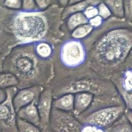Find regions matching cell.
<instances>
[{
    "mask_svg": "<svg viewBox=\"0 0 132 132\" xmlns=\"http://www.w3.org/2000/svg\"><path fill=\"white\" fill-rule=\"evenodd\" d=\"M63 9L57 0L46 9L35 11L0 6L1 60L20 44L46 41L59 45L69 34L62 19Z\"/></svg>",
    "mask_w": 132,
    "mask_h": 132,
    "instance_id": "cell-1",
    "label": "cell"
},
{
    "mask_svg": "<svg viewBox=\"0 0 132 132\" xmlns=\"http://www.w3.org/2000/svg\"><path fill=\"white\" fill-rule=\"evenodd\" d=\"M86 63L102 77L110 79L122 69L132 51V23L112 16L82 40Z\"/></svg>",
    "mask_w": 132,
    "mask_h": 132,
    "instance_id": "cell-2",
    "label": "cell"
},
{
    "mask_svg": "<svg viewBox=\"0 0 132 132\" xmlns=\"http://www.w3.org/2000/svg\"><path fill=\"white\" fill-rule=\"evenodd\" d=\"M53 60L41 58L36 53L34 42L13 47L1 60V72L10 73L18 78V89L48 85L54 76Z\"/></svg>",
    "mask_w": 132,
    "mask_h": 132,
    "instance_id": "cell-3",
    "label": "cell"
},
{
    "mask_svg": "<svg viewBox=\"0 0 132 132\" xmlns=\"http://www.w3.org/2000/svg\"><path fill=\"white\" fill-rule=\"evenodd\" d=\"M54 76L48 86L54 98L67 94L88 92L95 96H116L119 94L113 82L105 78L87 63L76 69L62 67L54 60Z\"/></svg>",
    "mask_w": 132,
    "mask_h": 132,
    "instance_id": "cell-4",
    "label": "cell"
},
{
    "mask_svg": "<svg viewBox=\"0 0 132 132\" xmlns=\"http://www.w3.org/2000/svg\"><path fill=\"white\" fill-rule=\"evenodd\" d=\"M126 107L120 94L94 97L89 108L76 117L82 124H90L108 130L123 115Z\"/></svg>",
    "mask_w": 132,
    "mask_h": 132,
    "instance_id": "cell-5",
    "label": "cell"
},
{
    "mask_svg": "<svg viewBox=\"0 0 132 132\" xmlns=\"http://www.w3.org/2000/svg\"><path fill=\"white\" fill-rule=\"evenodd\" d=\"M54 60L62 67L76 69L86 63L87 53L82 40L71 38L68 35L55 47Z\"/></svg>",
    "mask_w": 132,
    "mask_h": 132,
    "instance_id": "cell-6",
    "label": "cell"
},
{
    "mask_svg": "<svg viewBox=\"0 0 132 132\" xmlns=\"http://www.w3.org/2000/svg\"><path fill=\"white\" fill-rule=\"evenodd\" d=\"M5 90L7 98L0 104V132H19L17 112L13 103V99L19 89L11 87Z\"/></svg>",
    "mask_w": 132,
    "mask_h": 132,
    "instance_id": "cell-7",
    "label": "cell"
},
{
    "mask_svg": "<svg viewBox=\"0 0 132 132\" xmlns=\"http://www.w3.org/2000/svg\"><path fill=\"white\" fill-rule=\"evenodd\" d=\"M82 125L72 112L52 108L49 127L53 132H81Z\"/></svg>",
    "mask_w": 132,
    "mask_h": 132,
    "instance_id": "cell-8",
    "label": "cell"
},
{
    "mask_svg": "<svg viewBox=\"0 0 132 132\" xmlns=\"http://www.w3.org/2000/svg\"><path fill=\"white\" fill-rule=\"evenodd\" d=\"M53 100L52 89L50 86H47L41 92L37 104L40 117V123L38 127L41 130L49 127Z\"/></svg>",
    "mask_w": 132,
    "mask_h": 132,
    "instance_id": "cell-9",
    "label": "cell"
},
{
    "mask_svg": "<svg viewBox=\"0 0 132 132\" xmlns=\"http://www.w3.org/2000/svg\"><path fill=\"white\" fill-rule=\"evenodd\" d=\"M110 80L119 92L132 91V51L122 69Z\"/></svg>",
    "mask_w": 132,
    "mask_h": 132,
    "instance_id": "cell-10",
    "label": "cell"
},
{
    "mask_svg": "<svg viewBox=\"0 0 132 132\" xmlns=\"http://www.w3.org/2000/svg\"><path fill=\"white\" fill-rule=\"evenodd\" d=\"M44 89L41 86H34L18 90L13 99L16 112L21 108L33 102L38 104L40 94Z\"/></svg>",
    "mask_w": 132,
    "mask_h": 132,
    "instance_id": "cell-11",
    "label": "cell"
},
{
    "mask_svg": "<svg viewBox=\"0 0 132 132\" xmlns=\"http://www.w3.org/2000/svg\"><path fill=\"white\" fill-rule=\"evenodd\" d=\"M94 95L88 92H79L74 94L73 114L77 117L86 111L90 106Z\"/></svg>",
    "mask_w": 132,
    "mask_h": 132,
    "instance_id": "cell-12",
    "label": "cell"
},
{
    "mask_svg": "<svg viewBox=\"0 0 132 132\" xmlns=\"http://www.w3.org/2000/svg\"><path fill=\"white\" fill-rule=\"evenodd\" d=\"M18 118L38 126L40 123V117L37 104L33 102L21 108L17 112Z\"/></svg>",
    "mask_w": 132,
    "mask_h": 132,
    "instance_id": "cell-13",
    "label": "cell"
},
{
    "mask_svg": "<svg viewBox=\"0 0 132 132\" xmlns=\"http://www.w3.org/2000/svg\"><path fill=\"white\" fill-rule=\"evenodd\" d=\"M55 47L56 46L46 41L34 42V48L36 54L44 60H53L55 54Z\"/></svg>",
    "mask_w": 132,
    "mask_h": 132,
    "instance_id": "cell-14",
    "label": "cell"
},
{
    "mask_svg": "<svg viewBox=\"0 0 132 132\" xmlns=\"http://www.w3.org/2000/svg\"><path fill=\"white\" fill-rule=\"evenodd\" d=\"M102 1L93 0H79L77 3L67 6L64 8L62 12V19L64 21L71 15L78 13L83 12L84 11L91 5H98Z\"/></svg>",
    "mask_w": 132,
    "mask_h": 132,
    "instance_id": "cell-15",
    "label": "cell"
},
{
    "mask_svg": "<svg viewBox=\"0 0 132 132\" xmlns=\"http://www.w3.org/2000/svg\"><path fill=\"white\" fill-rule=\"evenodd\" d=\"M74 94H64L58 98H54L53 108L65 112H73L74 110Z\"/></svg>",
    "mask_w": 132,
    "mask_h": 132,
    "instance_id": "cell-16",
    "label": "cell"
},
{
    "mask_svg": "<svg viewBox=\"0 0 132 132\" xmlns=\"http://www.w3.org/2000/svg\"><path fill=\"white\" fill-rule=\"evenodd\" d=\"M64 22L66 30L70 34L78 27L89 23V20L83 12H78L71 15Z\"/></svg>",
    "mask_w": 132,
    "mask_h": 132,
    "instance_id": "cell-17",
    "label": "cell"
},
{
    "mask_svg": "<svg viewBox=\"0 0 132 132\" xmlns=\"http://www.w3.org/2000/svg\"><path fill=\"white\" fill-rule=\"evenodd\" d=\"M19 82L16 76L12 73L7 72L0 73V88L5 89L11 87L19 86Z\"/></svg>",
    "mask_w": 132,
    "mask_h": 132,
    "instance_id": "cell-18",
    "label": "cell"
},
{
    "mask_svg": "<svg viewBox=\"0 0 132 132\" xmlns=\"http://www.w3.org/2000/svg\"><path fill=\"white\" fill-rule=\"evenodd\" d=\"M104 3L110 9L112 16L118 18H124V2L121 0L104 1Z\"/></svg>",
    "mask_w": 132,
    "mask_h": 132,
    "instance_id": "cell-19",
    "label": "cell"
},
{
    "mask_svg": "<svg viewBox=\"0 0 132 132\" xmlns=\"http://www.w3.org/2000/svg\"><path fill=\"white\" fill-rule=\"evenodd\" d=\"M108 132H132V126L125 115L108 129Z\"/></svg>",
    "mask_w": 132,
    "mask_h": 132,
    "instance_id": "cell-20",
    "label": "cell"
},
{
    "mask_svg": "<svg viewBox=\"0 0 132 132\" xmlns=\"http://www.w3.org/2000/svg\"><path fill=\"white\" fill-rule=\"evenodd\" d=\"M94 29V28L88 23L76 28L70 34V36L73 39L83 40L90 35Z\"/></svg>",
    "mask_w": 132,
    "mask_h": 132,
    "instance_id": "cell-21",
    "label": "cell"
},
{
    "mask_svg": "<svg viewBox=\"0 0 132 132\" xmlns=\"http://www.w3.org/2000/svg\"><path fill=\"white\" fill-rule=\"evenodd\" d=\"M18 127L19 132H42L37 125L18 118Z\"/></svg>",
    "mask_w": 132,
    "mask_h": 132,
    "instance_id": "cell-22",
    "label": "cell"
},
{
    "mask_svg": "<svg viewBox=\"0 0 132 132\" xmlns=\"http://www.w3.org/2000/svg\"><path fill=\"white\" fill-rule=\"evenodd\" d=\"M22 1L21 0H0V6L12 10L22 9Z\"/></svg>",
    "mask_w": 132,
    "mask_h": 132,
    "instance_id": "cell-23",
    "label": "cell"
},
{
    "mask_svg": "<svg viewBox=\"0 0 132 132\" xmlns=\"http://www.w3.org/2000/svg\"><path fill=\"white\" fill-rule=\"evenodd\" d=\"M98 15L101 16L104 21L108 20L109 18L112 16V14L104 1H101L99 5L97 6Z\"/></svg>",
    "mask_w": 132,
    "mask_h": 132,
    "instance_id": "cell-24",
    "label": "cell"
},
{
    "mask_svg": "<svg viewBox=\"0 0 132 132\" xmlns=\"http://www.w3.org/2000/svg\"><path fill=\"white\" fill-rule=\"evenodd\" d=\"M119 93L123 99L126 108L132 111V91H122Z\"/></svg>",
    "mask_w": 132,
    "mask_h": 132,
    "instance_id": "cell-25",
    "label": "cell"
},
{
    "mask_svg": "<svg viewBox=\"0 0 132 132\" xmlns=\"http://www.w3.org/2000/svg\"><path fill=\"white\" fill-rule=\"evenodd\" d=\"M124 15V18L132 23V1H123Z\"/></svg>",
    "mask_w": 132,
    "mask_h": 132,
    "instance_id": "cell-26",
    "label": "cell"
},
{
    "mask_svg": "<svg viewBox=\"0 0 132 132\" xmlns=\"http://www.w3.org/2000/svg\"><path fill=\"white\" fill-rule=\"evenodd\" d=\"M21 9L25 11H35L40 10L37 4L36 1L32 0L22 1Z\"/></svg>",
    "mask_w": 132,
    "mask_h": 132,
    "instance_id": "cell-27",
    "label": "cell"
},
{
    "mask_svg": "<svg viewBox=\"0 0 132 132\" xmlns=\"http://www.w3.org/2000/svg\"><path fill=\"white\" fill-rule=\"evenodd\" d=\"M97 6L98 5H91L84 11V14L89 21L90 19L98 15Z\"/></svg>",
    "mask_w": 132,
    "mask_h": 132,
    "instance_id": "cell-28",
    "label": "cell"
},
{
    "mask_svg": "<svg viewBox=\"0 0 132 132\" xmlns=\"http://www.w3.org/2000/svg\"><path fill=\"white\" fill-rule=\"evenodd\" d=\"M81 132H108V130L90 124H82Z\"/></svg>",
    "mask_w": 132,
    "mask_h": 132,
    "instance_id": "cell-29",
    "label": "cell"
},
{
    "mask_svg": "<svg viewBox=\"0 0 132 132\" xmlns=\"http://www.w3.org/2000/svg\"><path fill=\"white\" fill-rule=\"evenodd\" d=\"M57 0H37L36 2L40 10H44L55 3Z\"/></svg>",
    "mask_w": 132,
    "mask_h": 132,
    "instance_id": "cell-30",
    "label": "cell"
},
{
    "mask_svg": "<svg viewBox=\"0 0 132 132\" xmlns=\"http://www.w3.org/2000/svg\"><path fill=\"white\" fill-rule=\"evenodd\" d=\"M105 21L99 15H97L89 21V24H90L94 29L101 27Z\"/></svg>",
    "mask_w": 132,
    "mask_h": 132,
    "instance_id": "cell-31",
    "label": "cell"
},
{
    "mask_svg": "<svg viewBox=\"0 0 132 132\" xmlns=\"http://www.w3.org/2000/svg\"><path fill=\"white\" fill-rule=\"evenodd\" d=\"M124 115L127 118V120H128V121L129 122L130 124L132 126V111L126 108Z\"/></svg>",
    "mask_w": 132,
    "mask_h": 132,
    "instance_id": "cell-32",
    "label": "cell"
},
{
    "mask_svg": "<svg viewBox=\"0 0 132 132\" xmlns=\"http://www.w3.org/2000/svg\"><path fill=\"white\" fill-rule=\"evenodd\" d=\"M7 98V93L5 89H0V103L4 102Z\"/></svg>",
    "mask_w": 132,
    "mask_h": 132,
    "instance_id": "cell-33",
    "label": "cell"
},
{
    "mask_svg": "<svg viewBox=\"0 0 132 132\" xmlns=\"http://www.w3.org/2000/svg\"><path fill=\"white\" fill-rule=\"evenodd\" d=\"M57 1L59 5L63 8H65L68 6L69 0H57Z\"/></svg>",
    "mask_w": 132,
    "mask_h": 132,
    "instance_id": "cell-34",
    "label": "cell"
},
{
    "mask_svg": "<svg viewBox=\"0 0 132 132\" xmlns=\"http://www.w3.org/2000/svg\"><path fill=\"white\" fill-rule=\"evenodd\" d=\"M41 131H42V132H53V131L50 129V127H48V128L43 129L41 130Z\"/></svg>",
    "mask_w": 132,
    "mask_h": 132,
    "instance_id": "cell-35",
    "label": "cell"
}]
</instances>
